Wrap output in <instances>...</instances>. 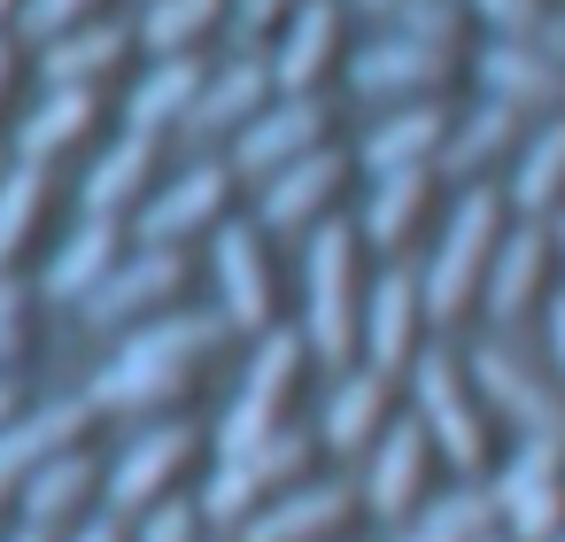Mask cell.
<instances>
[{
	"mask_svg": "<svg viewBox=\"0 0 565 542\" xmlns=\"http://www.w3.org/2000/svg\"><path fill=\"white\" fill-rule=\"evenodd\" d=\"M302 341H310V357H326V364H341L349 349H356V225H333V217H318V233H310V256H302Z\"/></svg>",
	"mask_w": 565,
	"mask_h": 542,
	"instance_id": "cell-1",
	"label": "cell"
},
{
	"mask_svg": "<svg viewBox=\"0 0 565 542\" xmlns=\"http://www.w3.org/2000/svg\"><path fill=\"white\" fill-rule=\"evenodd\" d=\"M495 217H503V202H495V187H465V202H457V217H449V233H441V256H434V272H426V287H418V302H426V318L434 326H449L465 302H472V287L488 279V256H495Z\"/></svg>",
	"mask_w": 565,
	"mask_h": 542,
	"instance_id": "cell-2",
	"label": "cell"
},
{
	"mask_svg": "<svg viewBox=\"0 0 565 542\" xmlns=\"http://www.w3.org/2000/svg\"><path fill=\"white\" fill-rule=\"evenodd\" d=\"M302 465H310V434H295V426L264 434L248 457H217V472H210V488H202V519L241 527V519H248V511H264V496H271V488H287Z\"/></svg>",
	"mask_w": 565,
	"mask_h": 542,
	"instance_id": "cell-3",
	"label": "cell"
},
{
	"mask_svg": "<svg viewBox=\"0 0 565 542\" xmlns=\"http://www.w3.org/2000/svg\"><path fill=\"white\" fill-rule=\"evenodd\" d=\"M411 395H418V426H426V442H434L457 472H480V457H488V426H480V411H472V395H465V372H457L449 357H418V364H411Z\"/></svg>",
	"mask_w": 565,
	"mask_h": 542,
	"instance_id": "cell-4",
	"label": "cell"
},
{
	"mask_svg": "<svg viewBox=\"0 0 565 542\" xmlns=\"http://www.w3.org/2000/svg\"><path fill=\"white\" fill-rule=\"evenodd\" d=\"M310 148H326V102H310V94H287V102H271V109H256L248 125H241V156H233V179H271V171H287L295 156H310Z\"/></svg>",
	"mask_w": 565,
	"mask_h": 542,
	"instance_id": "cell-5",
	"label": "cell"
},
{
	"mask_svg": "<svg viewBox=\"0 0 565 542\" xmlns=\"http://www.w3.org/2000/svg\"><path fill=\"white\" fill-rule=\"evenodd\" d=\"M179 287H186V256H179V248H148V241H140V256H117V264H109V279L86 295V318H94V326H125V318L163 310Z\"/></svg>",
	"mask_w": 565,
	"mask_h": 542,
	"instance_id": "cell-6",
	"label": "cell"
},
{
	"mask_svg": "<svg viewBox=\"0 0 565 542\" xmlns=\"http://www.w3.org/2000/svg\"><path fill=\"white\" fill-rule=\"evenodd\" d=\"M233 163H194L179 187H163L148 210H140V241L148 248H179V241H194L202 225H217L225 217V202H233Z\"/></svg>",
	"mask_w": 565,
	"mask_h": 542,
	"instance_id": "cell-7",
	"label": "cell"
},
{
	"mask_svg": "<svg viewBox=\"0 0 565 542\" xmlns=\"http://www.w3.org/2000/svg\"><path fill=\"white\" fill-rule=\"evenodd\" d=\"M341 179H349V163H341L333 148H310V156H295L287 171H271V179H264V194H256V225H271V233L318 225V217L333 210Z\"/></svg>",
	"mask_w": 565,
	"mask_h": 542,
	"instance_id": "cell-8",
	"label": "cell"
},
{
	"mask_svg": "<svg viewBox=\"0 0 565 542\" xmlns=\"http://www.w3.org/2000/svg\"><path fill=\"white\" fill-rule=\"evenodd\" d=\"M457 71V47H434V40H372L356 63H349V86L372 94V102H395V94H434L441 78Z\"/></svg>",
	"mask_w": 565,
	"mask_h": 542,
	"instance_id": "cell-9",
	"label": "cell"
},
{
	"mask_svg": "<svg viewBox=\"0 0 565 542\" xmlns=\"http://www.w3.org/2000/svg\"><path fill=\"white\" fill-rule=\"evenodd\" d=\"M356 511V488L349 480H318V488H295L264 511L241 519V542H333Z\"/></svg>",
	"mask_w": 565,
	"mask_h": 542,
	"instance_id": "cell-10",
	"label": "cell"
},
{
	"mask_svg": "<svg viewBox=\"0 0 565 542\" xmlns=\"http://www.w3.org/2000/svg\"><path fill=\"white\" fill-rule=\"evenodd\" d=\"M472 380H480V395H488L519 434H565V395H557L550 380H534L511 349H480V357H472Z\"/></svg>",
	"mask_w": 565,
	"mask_h": 542,
	"instance_id": "cell-11",
	"label": "cell"
},
{
	"mask_svg": "<svg viewBox=\"0 0 565 542\" xmlns=\"http://www.w3.org/2000/svg\"><path fill=\"white\" fill-rule=\"evenodd\" d=\"M186 380H194V364H171V357H117L94 387H86V403L94 411H117V418H148V411H171L179 395H186Z\"/></svg>",
	"mask_w": 565,
	"mask_h": 542,
	"instance_id": "cell-12",
	"label": "cell"
},
{
	"mask_svg": "<svg viewBox=\"0 0 565 542\" xmlns=\"http://www.w3.org/2000/svg\"><path fill=\"white\" fill-rule=\"evenodd\" d=\"M194 457V434L186 426H148L125 457H117V472H109V511L125 519V511H148V503H163V488H171V472Z\"/></svg>",
	"mask_w": 565,
	"mask_h": 542,
	"instance_id": "cell-13",
	"label": "cell"
},
{
	"mask_svg": "<svg viewBox=\"0 0 565 542\" xmlns=\"http://www.w3.org/2000/svg\"><path fill=\"white\" fill-rule=\"evenodd\" d=\"M94 426V403H47V411H17L9 426H0V480H24V472H40L47 457H63V449H78V434Z\"/></svg>",
	"mask_w": 565,
	"mask_h": 542,
	"instance_id": "cell-14",
	"label": "cell"
},
{
	"mask_svg": "<svg viewBox=\"0 0 565 542\" xmlns=\"http://www.w3.org/2000/svg\"><path fill=\"white\" fill-rule=\"evenodd\" d=\"M279 102V86H271V63H225L217 78H202V94H194V109H186V132L194 140H217V132H233V125H248L256 109H271Z\"/></svg>",
	"mask_w": 565,
	"mask_h": 542,
	"instance_id": "cell-15",
	"label": "cell"
},
{
	"mask_svg": "<svg viewBox=\"0 0 565 542\" xmlns=\"http://www.w3.org/2000/svg\"><path fill=\"white\" fill-rule=\"evenodd\" d=\"M418 318H426V302H418V279H411V272L372 279L364 318H356V333H364V349H372V372L411 364V333H418Z\"/></svg>",
	"mask_w": 565,
	"mask_h": 542,
	"instance_id": "cell-16",
	"label": "cell"
},
{
	"mask_svg": "<svg viewBox=\"0 0 565 542\" xmlns=\"http://www.w3.org/2000/svg\"><path fill=\"white\" fill-rule=\"evenodd\" d=\"M480 78H488V94L495 102H511V109H565V71L542 55V47H526V40H495L488 55H480Z\"/></svg>",
	"mask_w": 565,
	"mask_h": 542,
	"instance_id": "cell-17",
	"label": "cell"
},
{
	"mask_svg": "<svg viewBox=\"0 0 565 542\" xmlns=\"http://www.w3.org/2000/svg\"><path fill=\"white\" fill-rule=\"evenodd\" d=\"M217 287H225V318L241 333H264L271 326V272H264V248L248 241V225H225L217 233Z\"/></svg>",
	"mask_w": 565,
	"mask_h": 542,
	"instance_id": "cell-18",
	"label": "cell"
},
{
	"mask_svg": "<svg viewBox=\"0 0 565 542\" xmlns=\"http://www.w3.org/2000/svg\"><path fill=\"white\" fill-rule=\"evenodd\" d=\"M418 480H426V426L403 418V426H380V457H372V480H364V503L380 519H403L418 503Z\"/></svg>",
	"mask_w": 565,
	"mask_h": 542,
	"instance_id": "cell-19",
	"label": "cell"
},
{
	"mask_svg": "<svg viewBox=\"0 0 565 542\" xmlns=\"http://www.w3.org/2000/svg\"><path fill=\"white\" fill-rule=\"evenodd\" d=\"M333 40H341V0H302V9L287 17L271 86H279V94H310V78L333 63Z\"/></svg>",
	"mask_w": 565,
	"mask_h": 542,
	"instance_id": "cell-20",
	"label": "cell"
},
{
	"mask_svg": "<svg viewBox=\"0 0 565 542\" xmlns=\"http://www.w3.org/2000/svg\"><path fill=\"white\" fill-rule=\"evenodd\" d=\"M125 256V225L117 217H86L71 241H63V256L47 264V295H63V302H86L102 279H109V264Z\"/></svg>",
	"mask_w": 565,
	"mask_h": 542,
	"instance_id": "cell-21",
	"label": "cell"
},
{
	"mask_svg": "<svg viewBox=\"0 0 565 542\" xmlns=\"http://www.w3.org/2000/svg\"><path fill=\"white\" fill-rule=\"evenodd\" d=\"M542 272H550V233H542V225H519V233H511V241L488 256V279H480V287H488V310L511 326V318L534 302Z\"/></svg>",
	"mask_w": 565,
	"mask_h": 542,
	"instance_id": "cell-22",
	"label": "cell"
},
{
	"mask_svg": "<svg viewBox=\"0 0 565 542\" xmlns=\"http://www.w3.org/2000/svg\"><path fill=\"white\" fill-rule=\"evenodd\" d=\"M148 171H156V132H125V140L86 171V217H125V210L140 202Z\"/></svg>",
	"mask_w": 565,
	"mask_h": 542,
	"instance_id": "cell-23",
	"label": "cell"
},
{
	"mask_svg": "<svg viewBox=\"0 0 565 542\" xmlns=\"http://www.w3.org/2000/svg\"><path fill=\"white\" fill-rule=\"evenodd\" d=\"M17 488H24V519H32V527H63V519H78L86 496H94V457H86V449H63V457H47L40 472H24Z\"/></svg>",
	"mask_w": 565,
	"mask_h": 542,
	"instance_id": "cell-24",
	"label": "cell"
},
{
	"mask_svg": "<svg viewBox=\"0 0 565 542\" xmlns=\"http://www.w3.org/2000/svg\"><path fill=\"white\" fill-rule=\"evenodd\" d=\"M117 63H125V32H117V24H78V32L47 40L40 78H47V86H94V78H109Z\"/></svg>",
	"mask_w": 565,
	"mask_h": 542,
	"instance_id": "cell-25",
	"label": "cell"
},
{
	"mask_svg": "<svg viewBox=\"0 0 565 542\" xmlns=\"http://www.w3.org/2000/svg\"><path fill=\"white\" fill-rule=\"evenodd\" d=\"M194 94H202V63H194V55H163V63L140 78V94L125 102V117H132V132H163V125H186Z\"/></svg>",
	"mask_w": 565,
	"mask_h": 542,
	"instance_id": "cell-26",
	"label": "cell"
},
{
	"mask_svg": "<svg viewBox=\"0 0 565 542\" xmlns=\"http://www.w3.org/2000/svg\"><path fill=\"white\" fill-rule=\"evenodd\" d=\"M380 426H387V372H349L341 387H333V403H326V442L333 449H372L380 442Z\"/></svg>",
	"mask_w": 565,
	"mask_h": 542,
	"instance_id": "cell-27",
	"label": "cell"
},
{
	"mask_svg": "<svg viewBox=\"0 0 565 542\" xmlns=\"http://www.w3.org/2000/svg\"><path fill=\"white\" fill-rule=\"evenodd\" d=\"M511 140H519V109H511V102H488V109H472V125H465L457 140H441L434 171H441V179H465V187H472V179H480V171H488V163H495V156L511 148Z\"/></svg>",
	"mask_w": 565,
	"mask_h": 542,
	"instance_id": "cell-28",
	"label": "cell"
},
{
	"mask_svg": "<svg viewBox=\"0 0 565 542\" xmlns=\"http://www.w3.org/2000/svg\"><path fill=\"white\" fill-rule=\"evenodd\" d=\"M434 163H403V171H387V179H372V210H364V241L372 248H395L403 233H411V217L426 210V194H434Z\"/></svg>",
	"mask_w": 565,
	"mask_h": 542,
	"instance_id": "cell-29",
	"label": "cell"
},
{
	"mask_svg": "<svg viewBox=\"0 0 565 542\" xmlns=\"http://www.w3.org/2000/svg\"><path fill=\"white\" fill-rule=\"evenodd\" d=\"M86 132H94V86H47V102L32 109L17 148H24V163H47V156H63Z\"/></svg>",
	"mask_w": 565,
	"mask_h": 542,
	"instance_id": "cell-30",
	"label": "cell"
},
{
	"mask_svg": "<svg viewBox=\"0 0 565 542\" xmlns=\"http://www.w3.org/2000/svg\"><path fill=\"white\" fill-rule=\"evenodd\" d=\"M441 156V109H395L372 140H364V171L387 179L403 163H434Z\"/></svg>",
	"mask_w": 565,
	"mask_h": 542,
	"instance_id": "cell-31",
	"label": "cell"
},
{
	"mask_svg": "<svg viewBox=\"0 0 565 542\" xmlns=\"http://www.w3.org/2000/svg\"><path fill=\"white\" fill-rule=\"evenodd\" d=\"M557 194H565V109L526 140V163H519V179H511V202H519L526 217H550Z\"/></svg>",
	"mask_w": 565,
	"mask_h": 542,
	"instance_id": "cell-32",
	"label": "cell"
},
{
	"mask_svg": "<svg viewBox=\"0 0 565 542\" xmlns=\"http://www.w3.org/2000/svg\"><path fill=\"white\" fill-rule=\"evenodd\" d=\"M225 326H233V318L179 310V318H156V326H140L125 349H132V357H171V364H194V357H210V349L225 341Z\"/></svg>",
	"mask_w": 565,
	"mask_h": 542,
	"instance_id": "cell-33",
	"label": "cell"
},
{
	"mask_svg": "<svg viewBox=\"0 0 565 542\" xmlns=\"http://www.w3.org/2000/svg\"><path fill=\"white\" fill-rule=\"evenodd\" d=\"M225 17V0H148V17H140V40L156 55H186L194 40H210V24Z\"/></svg>",
	"mask_w": 565,
	"mask_h": 542,
	"instance_id": "cell-34",
	"label": "cell"
},
{
	"mask_svg": "<svg viewBox=\"0 0 565 542\" xmlns=\"http://www.w3.org/2000/svg\"><path fill=\"white\" fill-rule=\"evenodd\" d=\"M495 527V496L488 488H449L411 534H395V542H472V534H488Z\"/></svg>",
	"mask_w": 565,
	"mask_h": 542,
	"instance_id": "cell-35",
	"label": "cell"
},
{
	"mask_svg": "<svg viewBox=\"0 0 565 542\" xmlns=\"http://www.w3.org/2000/svg\"><path fill=\"white\" fill-rule=\"evenodd\" d=\"M40 202H47V163H17L9 179H0V272H9V256L32 241Z\"/></svg>",
	"mask_w": 565,
	"mask_h": 542,
	"instance_id": "cell-36",
	"label": "cell"
},
{
	"mask_svg": "<svg viewBox=\"0 0 565 542\" xmlns=\"http://www.w3.org/2000/svg\"><path fill=\"white\" fill-rule=\"evenodd\" d=\"M495 519L511 527V542H550V534H565V480H534V488L503 496Z\"/></svg>",
	"mask_w": 565,
	"mask_h": 542,
	"instance_id": "cell-37",
	"label": "cell"
},
{
	"mask_svg": "<svg viewBox=\"0 0 565 542\" xmlns=\"http://www.w3.org/2000/svg\"><path fill=\"white\" fill-rule=\"evenodd\" d=\"M534 480H565V434H526L519 449H511V465L495 472V511H503V496H519V488H534Z\"/></svg>",
	"mask_w": 565,
	"mask_h": 542,
	"instance_id": "cell-38",
	"label": "cell"
},
{
	"mask_svg": "<svg viewBox=\"0 0 565 542\" xmlns=\"http://www.w3.org/2000/svg\"><path fill=\"white\" fill-rule=\"evenodd\" d=\"M387 17H395L403 40H434V47H449L457 24H465V0H395Z\"/></svg>",
	"mask_w": 565,
	"mask_h": 542,
	"instance_id": "cell-39",
	"label": "cell"
},
{
	"mask_svg": "<svg viewBox=\"0 0 565 542\" xmlns=\"http://www.w3.org/2000/svg\"><path fill=\"white\" fill-rule=\"evenodd\" d=\"M94 17V0H24V40H63Z\"/></svg>",
	"mask_w": 565,
	"mask_h": 542,
	"instance_id": "cell-40",
	"label": "cell"
},
{
	"mask_svg": "<svg viewBox=\"0 0 565 542\" xmlns=\"http://www.w3.org/2000/svg\"><path fill=\"white\" fill-rule=\"evenodd\" d=\"M472 9L495 24V40H534V32H542V17H550L542 0H472Z\"/></svg>",
	"mask_w": 565,
	"mask_h": 542,
	"instance_id": "cell-41",
	"label": "cell"
},
{
	"mask_svg": "<svg viewBox=\"0 0 565 542\" xmlns=\"http://www.w3.org/2000/svg\"><path fill=\"white\" fill-rule=\"evenodd\" d=\"M194 527H202V511H194V503H148L140 542H194Z\"/></svg>",
	"mask_w": 565,
	"mask_h": 542,
	"instance_id": "cell-42",
	"label": "cell"
},
{
	"mask_svg": "<svg viewBox=\"0 0 565 542\" xmlns=\"http://www.w3.org/2000/svg\"><path fill=\"white\" fill-rule=\"evenodd\" d=\"M302 0H233V17H241V40H256V32H271L279 17H295Z\"/></svg>",
	"mask_w": 565,
	"mask_h": 542,
	"instance_id": "cell-43",
	"label": "cell"
},
{
	"mask_svg": "<svg viewBox=\"0 0 565 542\" xmlns=\"http://www.w3.org/2000/svg\"><path fill=\"white\" fill-rule=\"evenodd\" d=\"M526 47H542V55H550V63L565 71V17H542V32H534Z\"/></svg>",
	"mask_w": 565,
	"mask_h": 542,
	"instance_id": "cell-44",
	"label": "cell"
},
{
	"mask_svg": "<svg viewBox=\"0 0 565 542\" xmlns=\"http://www.w3.org/2000/svg\"><path fill=\"white\" fill-rule=\"evenodd\" d=\"M71 542H125V519H117V511H109V519H86Z\"/></svg>",
	"mask_w": 565,
	"mask_h": 542,
	"instance_id": "cell-45",
	"label": "cell"
},
{
	"mask_svg": "<svg viewBox=\"0 0 565 542\" xmlns=\"http://www.w3.org/2000/svg\"><path fill=\"white\" fill-rule=\"evenodd\" d=\"M17 318H24V287L0 272V326H17Z\"/></svg>",
	"mask_w": 565,
	"mask_h": 542,
	"instance_id": "cell-46",
	"label": "cell"
},
{
	"mask_svg": "<svg viewBox=\"0 0 565 542\" xmlns=\"http://www.w3.org/2000/svg\"><path fill=\"white\" fill-rule=\"evenodd\" d=\"M550 349H557V372H565V295L550 302Z\"/></svg>",
	"mask_w": 565,
	"mask_h": 542,
	"instance_id": "cell-47",
	"label": "cell"
},
{
	"mask_svg": "<svg viewBox=\"0 0 565 542\" xmlns=\"http://www.w3.org/2000/svg\"><path fill=\"white\" fill-rule=\"evenodd\" d=\"M9 418H17V380L0 372V426H9Z\"/></svg>",
	"mask_w": 565,
	"mask_h": 542,
	"instance_id": "cell-48",
	"label": "cell"
},
{
	"mask_svg": "<svg viewBox=\"0 0 565 542\" xmlns=\"http://www.w3.org/2000/svg\"><path fill=\"white\" fill-rule=\"evenodd\" d=\"M9 542H55V527H32V519H24V527H17Z\"/></svg>",
	"mask_w": 565,
	"mask_h": 542,
	"instance_id": "cell-49",
	"label": "cell"
},
{
	"mask_svg": "<svg viewBox=\"0 0 565 542\" xmlns=\"http://www.w3.org/2000/svg\"><path fill=\"white\" fill-rule=\"evenodd\" d=\"M9 357H17V326H0V372H9Z\"/></svg>",
	"mask_w": 565,
	"mask_h": 542,
	"instance_id": "cell-50",
	"label": "cell"
},
{
	"mask_svg": "<svg viewBox=\"0 0 565 542\" xmlns=\"http://www.w3.org/2000/svg\"><path fill=\"white\" fill-rule=\"evenodd\" d=\"M9 71H17V63H9V40H0V94H9Z\"/></svg>",
	"mask_w": 565,
	"mask_h": 542,
	"instance_id": "cell-51",
	"label": "cell"
},
{
	"mask_svg": "<svg viewBox=\"0 0 565 542\" xmlns=\"http://www.w3.org/2000/svg\"><path fill=\"white\" fill-rule=\"evenodd\" d=\"M349 9H372V17H387V9H395V0H349Z\"/></svg>",
	"mask_w": 565,
	"mask_h": 542,
	"instance_id": "cell-52",
	"label": "cell"
},
{
	"mask_svg": "<svg viewBox=\"0 0 565 542\" xmlns=\"http://www.w3.org/2000/svg\"><path fill=\"white\" fill-rule=\"evenodd\" d=\"M472 542H511V534H495V527H488V534H472Z\"/></svg>",
	"mask_w": 565,
	"mask_h": 542,
	"instance_id": "cell-53",
	"label": "cell"
},
{
	"mask_svg": "<svg viewBox=\"0 0 565 542\" xmlns=\"http://www.w3.org/2000/svg\"><path fill=\"white\" fill-rule=\"evenodd\" d=\"M9 9H17V0H0V24H9Z\"/></svg>",
	"mask_w": 565,
	"mask_h": 542,
	"instance_id": "cell-54",
	"label": "cell"
},
{
	"mask_svg": "<svg viewBox=\"0 0 565 542\" xmlns=\"http://www.w3.org/2000/svg\"><path fill=\"white\" fill-rule=\"evenodd\" d=\"M557 248H565V217H557Z\"/></svg>",
	"mask_w": 565,
	"mask_h": 542,
	"instance_id": "cell-55",
	"label": "cell"
},
{
	"mask_svg": "<svg viewBox=\"0 0 565 542\" xmlns=\"http://www.w3.org/2000/svg\"><path fill=\"white\" fill-rule=\"evenodd\" d=\"M0 496H9V480H0Z\"/></svg>",
	"mask_w": 565,
	"mask_h": 542,
	"instance_id": "cell-56",
	"label": "cell"
},
{
	"mask_svg": "<svg viewBox=\"0 0 565 542\" xmlns=\"http://www.w3.org/2000/svg\"><path fill=\"white\" fill-rule=\"evenodd\" d=\"M550 542H565V534H550Z\"/></svg>",
	"mask_w": 565,
	"mask_h": 542,
	"instance_id": "cell-57",
	"label": "cell"
}]
</instances>
